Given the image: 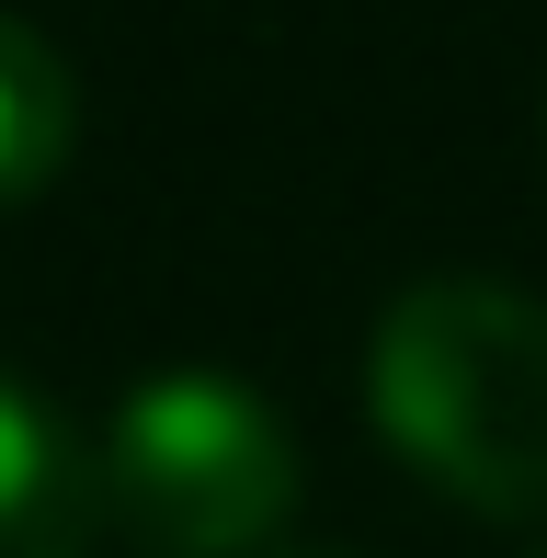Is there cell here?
I'll use <instances>...</instances> for the list:
<instances>
[{
	"label": "cell",
	"mask_w": 547,
	"mask_h": 558,
	"mask_svg": "<svg viewBox=\"0 0 547 558\" xmlns=\"http://www.w3.org/2000/svg\"><path fill=\"white\" fill-rule=\"evenodd\" d=\"M92 456L35 388L0 376V558H92Z\"/></svg>",
	"instance_id": "3"
},
{
	"label": "cell",
	"mask_w": 547,
	"mask_h": 558,
	"mask_svg": "<svg viewBox=\"0 0 547 558\" xmlns=\"http://www.w3.org/2000/svg\"><path fill=\"white\" fill-rule=\"evenodd\" d=\"M377 434L490 524H547V296L411 286L365 353Z\"/></svg>",
	"instance_id": "1"
},
{
	"label": "cell",
	"mask_w": 547,
	"mask_h": 558,
	"mask_svg": "<svg viewBox=\"0 0 547 558\" xmlns=\"http://www.w3.org/2000/svg\"><path fill=\"white\" fill-rule=\"evenodd\" d=\"M536 558H547V547H536Z\"/></svg>",
	"instance_id": "5"
},
{
	"label": "cell",
	"mask_w": 547,
	"mask_h": 558,
	"mask_svg": "<svg viewBox=\"0 0 547 558\" xmlns=\"http://www.w3.org/2000/svg\"><path fill=\"white\" fill-rule=\"evenodd\" d=\"M92 501L137 558H252L296 513V434L240 376H148L104 422Z\"/></svg>",
	"instance_id": "2"
},
{
	"label": "cell",
	"mask_w": 547,
	"mask_h": 558,
	"mask_svg": "<svg viewBox=\"0 0 547 558\" xmlns=\"http://www.w3.org/2000/svg\"><path fill=\"white\" fill-rule=\"evenodd\" d=\"M69 137H81V81H69V58L35 35V23L0 12V206L35 183H58Z\"/></svg>",
	"instance_id": "4"
}]
</instances>
